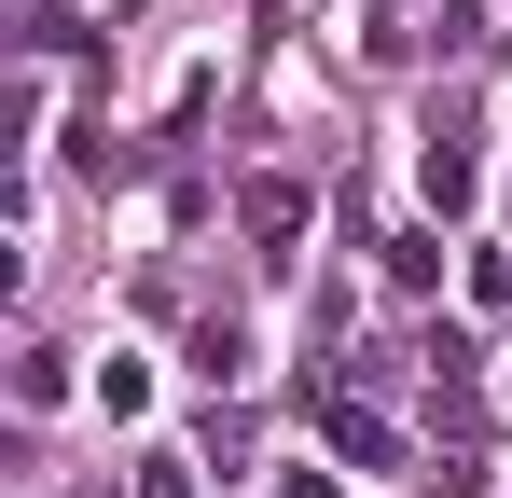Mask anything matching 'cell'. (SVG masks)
<instances>
[{"label":"cell","mask_w":512,"mask_h":498,"mask_svg":"<svg viewBox=\"0 0 512 498\" xmlns=\"http://www.w3.org/2000/svg\"><path fill=\"white\" fill-rule=\"evenodd\" d=\"M194 374L236 388V374H250V332H236V319H194Z\"/></svg>","instance_id":"3957f363"},{"label":"cell","mask_w":512,"mask_h":498,"mask_svg":"<svg viewBox=\"0 0 512 498\" xmlns=\"http://www.w3.org/2000/svg\"><path fill=\"white\" fill-rule=\"evenodd\" d=\"M236 222H250L263 249H291V236H305V180H250V194H236Z\"/></svg>","instance_id":"7a4b0ae2"},{"label":"cell","mask_w":512,"mask_h":498,"mask_svg":"<svg viewBox=\"0 0 512 498\" xmlns=\"http://www.w3.org/2000/svg\"><path fill=\"white\" fill-rule=\"evenodd\" d=\"M139 498H194V457H180V443H153V457H139Z\"/></svg>","instance_id":"8992f818"},{"label":"cell","mask_w":512,"mask_h":498,"mask_svg":"<svg viewBox=\"0 0 512 498\" xmlns=\"http://www.w3.org/2000/svg\"><path fill=\"white\" fill-rule=\"evenodd\" d=\"M14 402H28V415L70 402V360H56V346H28V360H14Z\"/></svg>","instance_id":"5b68a950"},{"label":"cell","mask_w":512,"mask_h":498,"mask_svg":"<svg viewBox=\"0 0 512 498\" xmlns=\"http://www.w3.org/2000/svg\"><path fill=\"white\" fill-rule=\"evenodd\" d=\"M277 498H346V485H333V471H291V485H277Z\"/></svg>","instance_id":"52a82bcc"},{"label":"cell","mask_w":512,"mask_h":498,"mask_svg":"<svg viewBox=\"0 0 512 498\" xmlns=\"http://www.w3.org/2000/svg\"><path fill=\"white\" fill-rule=\"evenodd\" d=\"M416 194H429V208H471V153H457V139H429V153H416Z\"/></svg>","instance_id":"277c9868"},{"label":"cell","mask_w":512,"mask_h":498,"mask_svg":"<svg viewBox=\"0 0 512 498\" xmlns=\"http://www.w3.org/2000/svg\"><path fill=\"white\" fill-rule=\"evenodd\" d=\"M319 415H333V457H346V471H388V457H402V429H388L374 402H319Z\"/></svg>","instance_id":"6da1fadb"}]
</instances>
